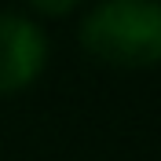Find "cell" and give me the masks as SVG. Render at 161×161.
Listing matches in <instances>:
<instances>
[{"label": "cell", "mask_w": 161, "mask_h": 161, "mask_svg": "<svg viewBox=\"0 0 161 161\" xmlns=\"http://www.w3.org/2000/svg\"><path fill=\"white\" fill-rule=\"evenodd\" d=\"M77 44L110 70L161 66V0H95L80 15Z\"/></svg>", "instance_id": "6da1fadb"}, {"label": "cell", "mask_w": 161, "mask_h": 161, "mask_svg": "<svg viewBox=\"0 0 161 161\" xmlns=\"http://www.w3.org/2000/svg\"><path fill=\"white\" fill-rule=\"evenodd\" d=\"M51 59V40L33 15L0 11V95L30 92Z\"/></svg>", "instance_id": "7a4b0ae2"}, {"label": "cell", "mask_w": 161, "mask_h": 161, "mask_svg": "<svg viewBox=\"0 0 161 161\" xmlns=\"http://www.w3.org/2000/svg\"><path fill=\"white\" fill-rule=\"evenodd\" d=\"M26 4L37 15V22L40 19H70L84 8V0H26Z\"/></svg>", "instance_id": "3957f363"}]
</instances>
